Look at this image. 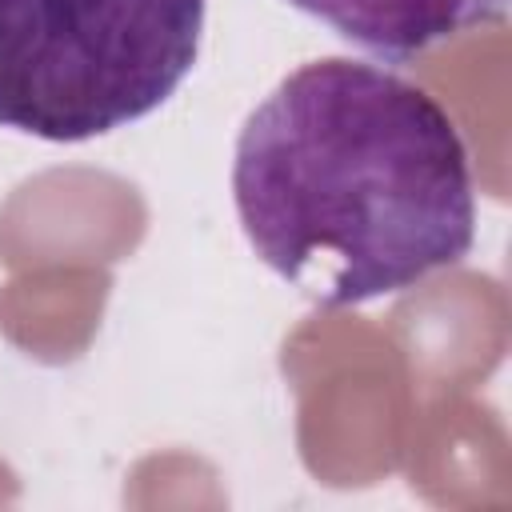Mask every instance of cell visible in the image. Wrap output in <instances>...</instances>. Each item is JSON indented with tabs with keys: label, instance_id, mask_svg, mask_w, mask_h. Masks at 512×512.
Masks as SVG:
<instances>
[{
	"label": "cell",
	"instance_id": "obj_1",
	"mask_svg": "<svg viewBox=\"0 0 512 512\" xmlns=\"http://www.w3.org/2000/svg\"><path fill=\"white\" fill-rule=\"evenodd\" d=\"M232 196L256 256L344 308L468 256L476 196L452 116L360 60H312L244 120Z\"/></svg>",
	"mask_w": 512,
	"mask_h": 512
},
{
	"label": "cell",
	"instance_id": "obj_3",
	"mask_svg": "<svg viewBox=\"0 0 512 512\" xmlns=\"http://www.w3.org/2000/svg\"><path fill=\"white\" fill-rule=\"evenodd\" d=\"M292 8L332 24L368 52L404 60L468 28L504 20L508 0H288Z\"/></svg>",
	"mask_w": 512,
	"mask_h": 512
},
{
	"label": "cell",
	"instance_id": "obj_2",
	"mask_svg": "<svg viewBox=\"0 0 512 512\" xmlns=\"http://www.w3.org/2000/svg\"><path fill=\"white\" fill-rule=\"evenodd\" d=\"M200 28L204 0H0V128L116 132L180 88Z\"/></svg>",
	"mask_w": 512,
	"mask_h": 512
}]
</instances>
